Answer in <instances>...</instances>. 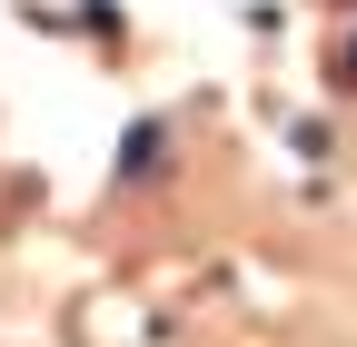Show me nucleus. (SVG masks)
<instances>
[{
	"instance_id": "nucleus-1",
	"label": "nucleus",
	"mask_w": 357,
	"mask_h": 347,
	"mask_svg": "<svg viewBox=\"0 0 357 347\" xmlns=\"http://www.w3.org/2000/svg\"><path fill=\"white\" fill-rule=\"evenodd\" d=\"M347 79H357V50H347Z\"/></svg>"
}]
</instances>
